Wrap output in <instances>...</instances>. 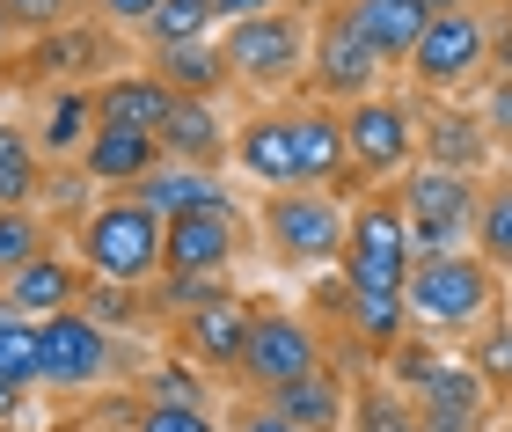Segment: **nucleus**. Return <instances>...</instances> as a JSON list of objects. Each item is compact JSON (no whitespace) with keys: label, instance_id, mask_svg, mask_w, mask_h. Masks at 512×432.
<instances>
[{"label":"nucleus","instance_id":"f257e3e1","mask_svg":"<svg viewBox=\"0 0 512 432\" xmlns=\"http://www.w3.org/2000/svg\"><path fill=\"white\" fill-rule=\"evenodd\" d=\"M161 242H169V220L139 198H110V206L81 227V257L96 279H118V286H139L161 271Z\"/></svg>","mask_w":512,"mask_h":432},{"label":"nucleus","instance_id":"f03ea898","mask_svg":"<svg viewBox=\"0 0 512 432\" xmlns=\"http://www.w3.org/2000/svg\"><path fill=\"white\" fill-rule=\"evenodd\" d=\"M410 220L395 198H366L344 235V286L352 293H403L410 286Z\"/></svg>","mask_w":512,"mask_h":432},{"label":"nucleus","instance_id":"7ed1b4c3","mask_svg":"<svg viewBox=\"0 0 512 432\" xmlns=\"http://www.w3.org/2000/svg\"><path fill=\"white\" fill-rule=\"evenodd\" d=\"M491 293H498V271L469 249V257H447V264H417L403 301H410L417 323H432V330H476L483 315H491Z\"/></svg>","mask_w":512,"mask_h":432},{"label":"nucleus","instance_id":"20e7f679","mask_svg":"<svg viewBox=\"0 0 512 432\" xmlns=\"http://www.w3.org/2000/svg\"><path fill=\"white\" fill-rule=\"evenodd\" d=\"M264 227H271V242H278V257H286V264H330V257H344V235H352L344 206L330 191H308V184L278 191Z\"/></svg>","mask_w":512,"mask_h":432},{"label":"nucleus","instance_id":"39448f33","mask_svg":"<svg viewBox=\"0 0 512 432\" xmlns=\"http://www.w3.org/2000/svg\"><path fill=\"white\" fill-rule=\"evenodd\" d=\"M227 74H242L256 88H278V81H293L300 74V59L315 52V37L300 30L293 15H256V22H235L227 30Z\"/></svg>","mask_w":512,"mask_h":432},{"label":"nucleus","instance_id":"423d86ee","mask_svg":"<svg viewBox=\"0 0 512 432\" xmlns=\"http://www.w3.org/2000/svg\"><path fill=\"white\" fill-rule=\"evenodd\" d=\"M476 66H491V22L476 8H439L432 30L417 37V52H410V74L425 88H454V81H469Z\"/></svg>","mask_w":512,"mask_h":432},{"label":"nucleus","instance_id":"0eeeda50","mask_svg":"<svg viewBox=\"0 0 512 432\" xmlns=\"http://www.w3.org/2000/svg\"><path fill=\"white\" fill-rule=\"evenodd\" d=\"M381 66H388V59L366 44V30L352 22V8L322 15V30H315V88H322V96H352V103H366V88H374Z\"/></svg>","mask_w":512,"mask_h":432},{"label":"nucleus","instance_id":"6e6552de","mask_svg":"<svg viewBox=\"0 0 512 432\" xmlns=\"http://www.w3.org/2000/svg\"><path fill=\"white\" fill-rule=\"evenodd\" d=\"M242 374L264 381V389H286V381H308L322 374V345L300 315H256L249 330V352H242Z\"/></svg>","mask_w":512,"mask_h":432},{"label":"nucleus","instance_id":"1a4fd4ad","mask_svg":"<svg viewBox=\"0 0 512 432\" xmlns=\"http://www.w3.org/2000/svg\"><path fill=\"white\" fill-rule=\"evenodd\" d=\"M344 147H352V169H359V176H388V169H403V162H410L417 125H410V110H403V103L366 96V103L344 110Z\"/></svg>","mask_w":512,"mask_h":432},{"label":"nucleus","instance_id":"9d476101","mask_svg":"<svg viewBox=\"0 0 512 432\" xmlns=\"http://www.w3.org/2000/svg\"><path fill=\"white\" fill-rule=\"evenodd\" d=\"M417 425L425 432H483L491 425V381L461 359H439L432 381L417 389Z\"/></svg>","mask_w":512,"mask_h":432},{"label":"nucleus","instance_id":"9b49d317","mask_svg":"<svg viewBox=\"0 0 512 432\" xmlns=\"http://www.w3.org/2000/svg\"><path fill=\"white\" fill-rule=\"evenodd\" d=\"M37 330H44V381H52V389H88V381L110 374V337H103V323H88L81 308H66Z\"/></svg>","mask_w":512,"mask_h":432},{"label":"nucleus","instance_id":"f8f14e48","mask_svg":"<svg viewBox=\"0 0 512 432\" xmlns=\"http://www.w3.org/2000/svg\"><path fill=\"white\" fill-rule=\"evenodd\" d=\"M242 227L235 206H205V213H176L169 242H161V271H191V279H220V264L235 257Z\"/></svg>","mask_w":512,"mask_h":432},{"label":"nucleus","instance_id":"ddd939ff","mask_svg":"<svg viewBox=\"0 0 512 432\" xmlns=\"http://www.w3.org/2000/svg\"><path fill=\"white\" fill-rule=\"evenodd\" d=\"M395 206H403V220L410 227H476V184L469 176H454V169H417V176H403L395 184Z\"/></svg>","mask_w":512,"mask_h":432},{"label":"nucleus","instance_id":"4468645a","mask_svg":"<svg viewBox=\"0 0 512 432\" xmlns=\"http://www.w3.org/2000/svg\"><path fill=\"white\" fill-rule=\"evenodd\" d=\"M249 330H256V308L242 293H220V301H205L198 315H183V337H191V352L205 367H242Z\"/></svg>","mask_w":512,"mask_h":432},{"label":"nucleus","instance_id":"2eb2a0df","mask_svg":"<svg viewBox=\"0 0 512 432\" xmlns=\"http://www.w3.org/2000/svg\"><path fill=\"white\" fill-rule=\"evenodd\" d=\"M176 103L183 96L161 74H125V81H110L103 96H96V118L103 125H125V132H154V140H161V125H169Z\"/></svg>","mask_w":512,"mask_h":432},{"label":"nucleus","instance_id":"dca6fc26","mask_svg":"<svg viewBox=\"0 0 512 432\" xmlns=\"http://www.w3.org/2000/svg\"><path fill=\"white\" fill-rule=\"evenodd\" d=\"M432 0H352V22L366 30V44H374L381 59H410L417 37L432 30Z\"/></svg>","mask_w":512,"mask_h":432},{"label":"nucleus","instance_id":"f3484780","mask_svg":"<svg viewBox=\"0 0 512 432\" xmlns=\"http://www.w3.org/2000/svg\"><path fill=\"white\" fill-rule=\"evenodd\" d=\"M88 176L96 184H147V176L161 169V140L154 132H125V125H103L96 140H88Z\"/></svg>","mask_w":512,"mask_h":432},{"label":"nucleus","instance_id":"a211bd4d","mask_svg":"<svg viewBox=\"0 0 512 432\" xmlns=\"http://www.w3.org/2000/svg\"><path fill=\"white\" fill-rule=\"evenodd\" d=\"M242 169L256 184H278V191H300V147H293V118H256L242 125Z\"/></svg>","mask_w":512,"mask_h":432},{"label":"nucleus","instance_id":"6ab92c4d","mask_svg":"<svg viewBox=\"0 0 512 432\" xmlns=\"http://www.w3.org/2000/svg\"><path fill=\"white\" fill-rule=\"evenodd\" d=\"M425 147H432V169H454V176H476L491 162V132H483L476 110H439V118H425Z\"/></svg>","mask_w":512,"mask_h":432},{"label":"nucleus","instance_id":"aec40b11","mask_svg":"<svg viewBox=\"0 0 512 432\" xmlns=\"http://www.w3.org/2000/svg\"><path fill=\"white\" fill-rule=\"evenodd\" d=\"M132 198H139V206H154L161 220H176V213H205V206H227V191L213 184V176H205V169H183V162H161Z\"/></svg>","mask_w":512,"mask_h":432},{"label":"nucleus","instance_id":"412c9836","mask_svg":"<svg viewBox=\"0 0 512 432\" xmlns=\"http://www.w3.org/2000/svg\"><path fill=\"white\" fill-rule=\"evenodd\" d=\"M293 147H300V184H330L337 169H352L344 118H330V110H293Z\"/></svg>","mask_w":512,"mask_h":432},{"label":"nucleus","instance_id":"4be33fe9","mask_svg":"<svg viewBox=\"0 0 512 432\" xmlns=\"http://www.w3.org/2000/svg\"><path fill=\"white\" fill-rule=\"evenodd\" d=\"M74 293H81V279H74V264H59V257H37L30 271H15L8 279V308L15 315H66L74 308Z\"/></svg>","mask_w":512,"mask_h":432},{"label":"nucleus","instance_id":"5701e85b","mask_svg":"<svg viewBox=\"0 0 512 432\" xmlns=\"http://www.w3.org/2000/svg\"><path fill=\"white\" fill-rule=\"evenodd\" d=\"M220 147H227V132H220V118L205 103H176L169 110V125H161V154H169V162L205 169V162H220Z\"/></svg>","mask_w":512,"mask_h":432},{"label":"nucleus","instance_id":"b1692460","mask_svg":"<svg viewBox=\"0 0 512 432\" xmlns=\"http://www.w3.org/2000/svg\"><path fill=\"white\" fill-rule=\"evenodd\" d=\"M271 411L293 418L300 432H330V425L344 418V396H337L330 374H308V381H286V389H271Z\"/></svg>","mask_w":512,"mask_h":432},{"label":"nucleus","instance_id":"393cba45","mask_svg":"<svg viewBox=\"0 0 512 432\" xmlns=\"http://www.w3.org/2000/svg\"><path fill=\"white\" fill-rule=\"evenodd\" d=\"M0 381H8V389L44 381V330L30 315H0Z\"/></svg>","mask_w":512,"mask_h":432},{"label":"nucleus","instance_id":"a878e982","mask_svg":"<svg viewBox=\"0 0 512 432\" xmlns=\"http://www.w3.org/2000/svg\"><path fill=\"white\" fill-rule=\"evenodd\" d=\"M220 74H227V52H213V44H183V52H161V81H169L183 103H198L205 88H220Z\"/></svg>","mask_w":512,"mask_h":432},{"label":"nucleus","instance_id":"bb28decb","mask_svg":"<svg viewBox=\"0 0 512 432\" xmlns=\"http://www.w3.org/2000/svg\"><path fill=\"white\" fill-rule=\"evenodd\" d=\"M476 257L491 271H512V184H491L476 206Z\"/></svg>","mask_w":512,"mask_h":432},{"label":"nucleus","instance_id":"cd10ccee","mask_svg":"<svg viewBox=\"0 0 512 432\" xmlns=\"http://www.w3.org/2000/svg\"><path fill=\"white\" fill-rule=\"evenodd\" d=\"M103 132V118H96V96H59L52 110H44V147L52 154H88V140Z\"/></svg>","mask_w":512,"mask_h":432},{"label":"nucleus","instance_id":"c85d7f7f","mask_svg":"<svg viewBox=\"0 0 512 432\" xmlns=\"http://www.w3.org/2000/svg\"><path fill=\"white\" fill-rule=\"evenodd\" d=\"M37 191V147L15 125H0V213H22Z\"/></svg>","mask_w":512,"mask_h":432},{"label":"nucleus","instance_id":"c756f323","mask_svg":"<svg viewBox=\"0 0 512 432\" xmlns=\"http://www.w3.org/2000/svg\"><path fill=\"white\" fill-rule=\"evenodd\" d=\"M205 30H213V0H161L147 37L161 44V52H183V44H205Z\"/></svg>","mask_w":512,"mask_h":432},{"label":"nucleus","instance_id":"7c9ffc66","mask_svg":"<svg viewBox=\"0 0 512 432\" xmlns=\"http://www.w3.org/2000/svg\"><path fill=\"white\" fill-rule=\"evenodd\" d=\"M403 323H410V301H403V293H352V330H359V337L395 345Z\"/></svg>","mask_w":512,"mask_h":432},{"label":"nucleus","instance_id":"2f4dec72","mask_svg":"<svg viewBox=\"0 0 512 432\" xmlns=\"http://www.w3.org/2000/svg\"><path fill=\"white\" fill-rule=\"evenodd\" d=\"M37 257H44V235H37V220H30V213H0V271L15 279V271H30Z\"/></svg>","mask_w":512,"mask_h":432},{"label":"nucleus","instance_id":"473e14b6","mask_svg":"<svg viewBox=\"0 0 512 432\" xmlns=\"http://www.w3.org/2000/svg\"><path fill=\"white\" fill-rule=\"evenodd\" d=\"M139 432H220V425L198 403H154V411H139Z\"/></svg>","mask_w":512,"mask_h":432},{"label":"nucleus","instance_id":"72a5a7b5","mask_svg":"<svg viewBox=\"0 0 512 432\" xmlns=\"http://www.w3.org/2000/svg\"><path fill=\"white\" fill-rule=\"evenodd\" d=\"M81 315H88V323H103V330H110V323H132V315H139V301H132V286L103 279L96 293H88V308H81Z\"/></svg>","mask_w":512,"mask_h":432},{"label":"nucleus","instance_id":"f704fd0d","mask_svg":"<svg viewBox=\"0 0 512 432\" xmlns=\"http://www.w3.org/2000/svg\"><path fill=\"white\" fill-rule=\"evenodd\" d=\"M66 8L74 0H0V15H8V30H59Z\"/></svg>","mask_w":512,"mask_h":432},{"label":"nucleus","instance_id":"c9c22d12","mask_svg":"<svg viewBox=\"0 0 512 432\" xmlns=\"http://www.w3.org/2000/svg\"><path fill=\"white\" fill-rule=\"evenodd\" d=\"M483 132H491V147H512V74L483 88Z\"/></svg>","mask_w":512,"mask_h":432},{"label":"nucleus","instance_id":"e433bc0d","mask_svg":"<svg viewBox=\"0 0 512 432\" xmlns=\"http://www.w3.org/2000/svg\"><path fill=\"white\" fill-rule=\"evenodd\" d=\"M359 432H425V425H417V411H403L395 396H366L359 403Z\"/></svg>","mask_w":512,"mask_h":432},{"label":"nucleus","instance_id":"4c0bfd02","mask_svg":"<svg viewBox=\"0 0 512 432\" xmlns=\"http://www.w3.org/2000/svg\"><path fill=\"white\" fill-rule=\"evenodd\" d=\"M439 359H447V352H432V345H395V381H403V389L417 396V389L432 381V367H439Z\"/></svg>","mask_w":512,"mask_h":432},{"label":"nucleus","instance_id":"58836bf2","mask_svg":"<svg viewBox=\"0 0 512 432\" xmlns=\"http://www.w3.org/2000/svg\"><path fill=\"white\" fill-rule=\"evenodd\" d=\"M476 374H483V381H512V315L483 337V367H476Z\"/></svg>","mask_w":512,"mask_h":432},{"label":"nucleus","instance_id":"ea45409f","mask_svg":"<svg viewBox=\"0 0 512 432\" xmlns=\"http://www.w3.org/2000/svg\"><path fill=\"white\" fill-rule=\"evenodd\" d=\"M154 396H161V403H198V381L183 374V367H161V374H154Z\"/></svg>","mask_w":512,"mask_h":432},{"label":"nucleus","instance_id":"a19ab883","mask_svg":"<svg viewBox=\"0 0 512 432\" xmlns=\"http://www.w3.org/2000/svg\"><path fill=\"white\" fill-rule=\"evenodd\" d=\"M213 15H227V22H256V15H278V0H213Z\"/></svg>","mask_w":512,"mask_h":432},{"label":"nucleus","instance_id":"79ce46f5","mask_svg":"<svg viewBox=\"0 0 512 432\" xmlns=\"http://www.w3.org/2000/svg\"><path fill=\"white\" fill-rule=\"evenodd\" d=\"M154 8H161V0H103L110 22H154Z\"/></svg>","mask_w":512,"mask_h":432},{"label":"nucleus","instance_id":"37998d69","mask_svg":"<svg viewBox=\"0 0 512 432\" xmlns=\"http://www.w3.org/2000/svg\"><path fill=\"white\" fill-rule=\"evenodd\" d=\"M242 432H300V425H293V418H278V411H249Z\"/></svg>","mask_w":512,"mask_h":432},{"label":"nucleus","instance_id":"c03bdc74","mask_svg":"<svg viewBox=\"0 0 512 432\" xmlns=\"http://www.w3.org/2000/svg\"><path fill=\"white\" fill-rule=\"evenodd\" d=\"M15 411H22V389H8V381H0V425H8Z\"/></svg>","mask_w":512,"mask_h":432},{"label":"nucleus","instance_id":"a18cd8bd","mask_svg":"<svg viewBox=\"0 0 512 432\" xmlns=\"http://www.w3.org/2000/svg\"><path fill=\"white\" fill-rule=\"evenodd\" d=\"M432 8H469V0H432Z\"/></svg>","mask_w":512,"mask_h":432},{"label":"nucleus","instance_id":"49530a36","mask_svg":"<svg viewBox=\"0 0 512 432\" xmlns=\"http://www.w3.org/2000/svg\"><path fill=\"white\" fill-rule=\"evenodd\" d=\"M0 44H8V15H0Z\"/></svg>","mask_w":512,"mask_h":432},{"label":"nucleus","instance_id":"de8ad7c7","mask_svg":"<svg viewBox=\"0 0 512 432\" xmlns=\"http://www.w3.org/2000/svg\"><path fill=\"white\" fill-rule=\"evenodd\" d=\"M96 432H110V425H96Z\"/></svg>","mask_w":512,"mask_h":432},{"label":"nucleus","instance_id":"09e8293b","mask_svg":"<svg viewBox=\"0 0 512 432\" xmlns=\"http://www.w3.org/2000/svg\"><path fill=\"white\" fill-rule=\"evenodd\" d=\"M505 432H512V425H505Z\"/></svg>","mask_w":512,"mask_h":432}]
</instances>
